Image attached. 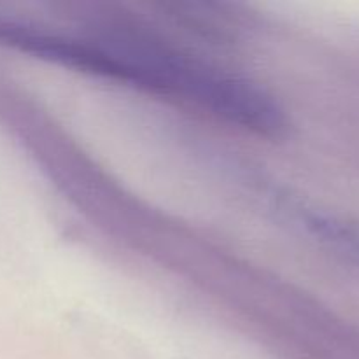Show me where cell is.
Wrapping results in <instances>:
<instances>
[{
  "instance_id": "6da1fadb",
  "label": "cell",
  "mask_w": 359,
  "mask_h": 359,
  "mask_svg": "<svg viewBox=\"0 0 359 359\" xmlns=\"http://www.w3.org/2000/svg\"><path fill=\"white\" fill-rule=\"evenodd\" d=\"M23 51L70 69L195 102L258 133L273 135L286 123L279 104L256 84L137 39H76L32 28L25 35Z\"/></svg>"
},
{
  "instance_id": "7a4b0ae2",
  "label": "cell",
  "mask_w": 359,
  "mask_h": 359,
  "mask_svg": "<svg viewBox=\"0 0 359 359\" xmlns=\"http://www.w3.org/2000/svg\"><path fill=\"white\" fill-rule=\"evenodd\" d=\"M311 226L323 241L359 265V223L314 216L311 219Z\"/></svg>"
}]
</instances>
